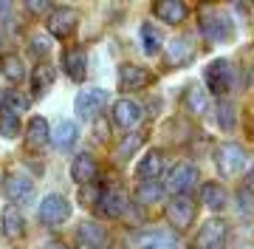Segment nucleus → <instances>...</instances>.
Masks as SVG:
<instances>
[{
  "mask_svg": "<svg viewBox=\"0 0 254 249\" xmlns=\"http://www.w3.org/2000/svg\"><path fill=\"white\" fill-rule=\"evenodd\" d=\"M23 111H28V96L20 91H6L0 96V113H11V116H20Z\"/></svg>",
  "mask_w": 254,
  "mask_h": 249,
  "instance_id": "nucleus-27",
  "label": "nucleus"
},
{
  "mask_svg": "<svg viewBox=\"0 0 254 249\" xmlns=\"http://www.w3.org/2000/svg\"><path fill=\"white\" fill-rule=\"evenodd\" d=\"M76 136H79V130H76V125H73L71 119H60L54 125V130H51V145L60 150H68L76 145Z\"/></svg>",
  "mask_w": 254,
  "mask_h": 249,
  "instance_id": "nucleus-23",
  "label": "nucleus"
},
{
  "mask_svg": "<svg viewBox=\"0 0 254 249\" xmlns=\"http://www.w3.org/2000/svg\"><path fill=\"white\" fill-rule=\"evenodd\" d=\"M51 51V43L46 37H31V54L34 57H46Z\"/></svg>",
  "mask_w": 254,
  "mask_h": 249,
  "instance_id": "nucleus-35",
  "label": "nucleus"
},
{
  "mask_svg": "<svg viewBox=\"0 0 254 249\" xmlns=\"http://www.w3.org/2000/svg\"><path fill=\"white\" fill-rule=\"evenodd\" d=\"M153 14L158 20H164L167 26H178V23L187 20V3H181V0H158V3H153Z\"/></svg>",
  "mask_w": 254,
  "mask_h": 249,
  "instance_id": "nucleus-18",
  "label": "nucleus"
},
{
  "mask_svg": "<svg viewBox=\"0 0 254 249\" xmlns=\"http://www.w3.org/2000/svg\"><path fill=\"white\" fill-rule=\"evenodd\" d=\"M192 57H195V48H192V43L187 37L167 43V65L170 68H184L187 63H192Z\"/></svg>",
  "mask_w": 254,
  "mask_h": 249,
  "instance_id": "nucleus-22",
  "label": "nucleus"
},
{
  "mask_svg": "<svg viewBox=\"0 0 254 249\" xmlns=\"http://www.w3.org/2000/svg\"><path fill=\"white\" fill-rule=\"evenodd\" d=\"M226 238H229V224L220 221V218H212V221H206L198 230L195 249H223Z\"/></svg>",
  "mask_w": 254,
  "mask_h": 249,
  "instance_id": "nucleus-8",
  "label": "nucleus"
},
{
  "mask_svg": "<svg viewBox=\"0 0 254 249\" xmlns=\"http://www.w3.org/2000/svg\"><path fill=\"white\" fill-rule=\"evenodd\" d=\"M200 201L206 204L209 210H223L229 204V193H226V187H220L218 181H206V184L200 187Z\"/></svg>",
  "mask_w": 254,
  "mask_h": 249,
  "instance_id": "nucleus-24",
  "label": "nucleus"
},
{
  "mask_svg": "<svg viewBox=\"0 0 254 249\" xmlns=\"http://www.w3.org/2000/svg\"><path fill=\"white\" fill-rule=\"evenodd\" d=\"M161 195H164V187L158 184V181H141L136 190V201L138 204H155V201H161Z\"/></svg>",
  "mask_w": 254,
  "mask_h": 249,
  "instance_id": "nucleus-31",
  "label": "nucleus"
},
{
  "mask_svg": "<svg viewBox=\"0 0 254 249\" xmlns=\"http://www.w3.org/2000/svg\"><path fill=\"white\" fill-rule=\"evenodd\" d=\"M113 122H116L119 128H125V130H130V128H136L138 122H141V105L138 102H133V99H119L116 105H113Z\"/></svg>",
  "mask_w": 254,
  "mask_h": 249,
  "instance_id": "nucleus-17",
  "label": "nucleus"
},
{
  "mask_svg": "<svg viewBox=\"0 0 254 249\" xmlns=\"http://www.w3.org/2000/svg\"><path fill=\"white\" fill-rule=\"evenodd\" d=\"M200 34L209 40V43H229L235 37V28H232V20L220 11H203L200 17Z\"/></svg>",
  "mask_w": 254,
  "mask_h": 249,
  "instance_id": "nucleus-6",
  "label": "nucleus"
},
{
  "mask_svg": "<svg viewBox=\"0 0 254 249\" xmlns=\"http://www.w3.org/2000/svg\"><path fill=\"white\" fill-rule=\"evenodd\" d=\"M0 232L9 241H20L26 235V218H23V212H20L14 204H9V207L3 210V215H0Z\"/></svg>",
  "mask_w": 254,
  "mask_h": 249,
  "instance_id": "nucleus-16",
  "label": "nucleus"
},
{
  "mask_svg": "<svg viewBox=\"0 0 254 249\" xmlns=\"http://www.w3.org/2000/svg\"><path fill=\"white\" fill-rule=\"evenodd\" d=\"M198 167L190 165V162H181L170 173V190L175 195H190V190H195V184H198Z\"/></svg>",
  "mask_w": 254,
  "mask_h": 249,
  "instance_id": "nucleus-10",
  "label": "nucleus"
},
{
  "mask_svg": "<svg viewBox=\"0 0 254 249\" xmlns=\"http://www.w3.org/2000/svg\"><path fill=\"white\" fill-rule=\"evenodd\" d=\"M161 46H164L161 31H158L155 26H150V23H144V26H141V48H144V54L155 57L158 51H161Z\"/></svg>",
  "mask_w": 254,
  "mask_h": 249,
  "instance_id": "nucleus-29",
  "label": "nucleus"
},
{
  "mask_svg": "<svg viewBox=\"0 0 254 249\" xmlns=\"http://www.w3.org/2000/svg\"><path fill=\"white\" fill-rule=\"evenodd\" d=\"M164 170V156L161 150H150L147 156H141V162L136 165V178L138 184L141 181H158V175Z\"/></svg>",
  "mask_w": 254,
  "mask_h": 249,
  "instance_id": "nucleus-20",
  "label": "nucleus"
},
{
  "mask_svg": "<svg viewBox=\"0 0 254 249\" xmlns=\"http://www.w3.org/2000/svg\"><path fill=\"white\" fill-rule=\"evenodd\" d=\"M105 227L96 221H82L76 227V249H105Z\"/></svg>",
  "mask_w": 254,
  "mask_h": 249,
  "instance_id": "nucleus-13",
  "label": "nucleus"
},
{
  "mask_svg": "<svg viewBox=\"0 0 254 249\" xmlns=\"http://www.w3.org/2000/svg\"><path fill=\"white\" fill-rule=\"evenodd\" d=\"M0 74L6 77L9 83H23V77H26V65L20 60L17 54H3L0 57Z\"/></svg>",
  "mask_w": 254,
  "mask_h": 249,
  "instance_id": "nucleus-26",
  "label": "nucleus"
},
{
  "mask_svg": "<svg viewBox=\"0 0 254 249\" xmlns=\"http://www.w3.org/2000/svg\"><path fill=\"white\" fill-rule=\"evenodd\" d=\"M3 193L6 198L14 204H26L34 198V181L23 173H9L6 175V181H3Z\"/></svg>",
  "mask_w": 254,
  "mask_h": 249,
  "instance_id": "nucleus-9",
  "label": "nucleus"
},
{
  "mask_svg": "<svg viewBox=\"0 0 254 249\" xmlns=\"http://www.w3.org/2000/svg\"><path fill=\"white\" fill-rule=\"evenodd\" d=\"M108 91L105 88H82L76 93V99H73V111L76 116L85 122H91L99 116V111H105V105H108Z\"/></svg>",
  "mask_w": 254,
  "mask_h": 249,
  "instance_id": "nucleus-5",
  "label": "nucleus"
},
{
  "mask_svg": "<svg viewBox=\"0 0 254 249\" xmlns=\"http://www.w3.org/2000/svg\"><path fill=\"white\" fill-rule=\"evenodd\" d=\"M63 71L71 77L73 83H82L88 74V54L82 48H68L63 54Z\"/></svg>",
  "mask_w": 254,
  "mask_h": 249,
  "instance_id": "nucleus-19",
  "label": "nucleus"
},
{
  "mask_svg": "<svg viewBox=\"0 0 254 249\" xmlns=\"http://www.w3.org/2000/svg\"><path fill=\"white\" fill-rule=\"evenodd\" d=\"M119 88L122 91H141V88H147V85L153 83V74L147 71V68H141V65H119Z\"/></svg>",
  "mask_w": 254,
  "mask_h": 249,
  "instance_id": "nucleus-11",
  "label": "nucleus"
},
{
  "mask_svg": "<svg viewBox=\"0 0 254 249\" xmlns=\"http://www.w3.org/2000/svg\"><path fill=\"white\" fill-rule=\"evenodd\" d=\"M130 207L127 201V193L125 190H119V187H108V190H102V198H99V210L102 215H108V218H122Z\"/></svg>",
  "mask_w": 254,
  "mask_h": 249,
  "instance_id": "nucleus-14",
  "label": "nucleus"
},
{
  "mask_svg": "<svg viewBox=\"0 0 254 249\" xmlns=\"http://www.w3.org/2000/svg\"><path fill=\"white\" fill-rule=\"evenodd\" d=\"M23 133V125H20V116H11V113H0V136L14 139Z\"/></svg>",
  "mask_w": 254,
  "mask_h": 249,
  "instance_id": "nucleus-33",
  "label": "nucleus"
},
{
  "mask_svg": "<svg viewBox=\"0 0 254 249\" xmlns=\"http://www.w3.org/2000/svg\"><path fill=\"white\" fill-rule=\"evenodd\" d=\"M108 133H110V128H108V122H102V119H96V139H99V142H105V139H108Z\"/></svg>",
  "mask_w": 254,
  "mask_h": 249,
  "instance_id": "nucleus-37",
  "label": "nucleus"
},
{
  "mask_svg": "<svg viewBox=\"0 0 254 249\" xmlns=\"http://www.w3.org/2000/svg\"><path fill=\"white\" fill-rule=\"evenodd\" d=\"M215 165H218L220 175L232 178V175H237L249 165V153L240 145H235V142H226V145H218V150H215Z\"/></svg>",
  "mask_w": 254,
  "mask_h": 249,
  "instance_id": "nucleus-4",
  "label": "nucleus"
},
{
  "mask_svg": "<svg viewBox=\"0 0 254 249\" xmlns=\"http://www.w3.org/2000/svg\"><path fill=\"white\" fill-rule=\"evenodd\" d=\"M26 9L34 11V14H40V11H48V14H51V9H54V6H51V3H26Z\"/></svg>",
  "mask_w": 254,
  "mask_h": 249,
  "instance_id": "nucleus-36",
  "label": "nucleus"
},
{
  "mask_svg": "<svg viewBox=\"0 0 254 249\" xmlns=\"http://www.w3.org/2000/svg\"><path fill=\"white\" fill-rule=\"evenodd\" d=\"M46 26H48V31H51V37L68 40L73 31H76V26H79V14L73 9H68V6H60V9H51Z\"/></svg>",
  "mask_w": 254,
  "mask_h": 249,
  "instance_id": "nucleus-7",
  "label": "nucleus"
},
{
  "mask_svg": "<svg viewBox=\"0 0 254 249\" xmlns=\"http://www.w3.org/2000/svg\"><path fill=\"white\" fill-rule=\"evenodd\" d=\"M48 142H51V128H48V122L43 119V116H34V119L26 125V148L40 150V148H46Z\"/></svg>",
  "mask_w": 254,
  "mask_h": 249,
  "instance_id": "nucleus-21",
  "label": "nucleus"
},
{
  "mask_svg": "<svg viewBox=\"0 0 254 249\" xmlns=\"http://www.w3.org/2000/svg\"><path fill=\"white\" fill-rule=\"evenodd\" d=\"M102 198V190L99 187H93V184H85V187H79V201L82 204H88V207H93V204Z\"/></svg>",
  "mask_w": 254,
  "mask_h": 249,
  "instance_id": "nucleus-34",
  "label": "nucleus"
},
{
  "mask_svg": "<svg viewBox=\"0 0 254 249\" xmlns=\"http://www.w3.org/2000/svg\"><path fill=\"white\" fill-rule=\"evenodd\" d=\"M181 102H184V108L190 113H195V116H200V113L206 111V93H203V88H198V85H187Z\"/></svg>",
  "mask_w": 254,
  "mask_h": 249,
  "instance_id": "nucleus-28",
  "label": "nucleus"
},
{
  "mask_svg": "<svg viewBox=\"0 0 254 249\" xmlns=\"http://www.w3.org/2000/svg\"><path fill=\"white\" fill-rule=\"evenodd\" d=\"M218 125L223 130H235V125H237V111H235V105H232L229 99L218 102Z\"/></svg>",
  "mask_w": 254,
  "mask_h": 249,
  "instance_id": "nucleus-32",
  "label": "nucleus"
},
{
  "mask_svg": "<svg viewBox=\"0 0 254 249\" xmlns=\"http://www.w3.org/2000/svg\"><path fill=\"white\" fill-rule=\"evenodd\" d=\"M71 178L79 187L93 184V181L99 178V165H96V159H93L91 153H79V156H73V162H71Z\"/></svg>",
  "mask_w": 254,
  "mask_h": 249,
  "instance_id": "nucleus-12",
  "label": "nucleus"
},
{
  "mask_svg": "<svg viewBox=\"0 0 254 249\" xmlns=\"http://www.w3.org/2000/svg\"><path fill=\"white\" fill-rule=\"evenodd\" d=\"M141 145H144V133H141V130H138V133H127V136L116 145V159H119V162L133 159V153H136Z\"/></svg>",
  "mask_w": 254,
  "mask_h": 249,
  "instance_id": "nucleus-30",
  "label": "nucleus"
},
{
  "mask_svg": "<svg viewBox=\"0 0 254 249\" xmlns=\"http://www.w3.org/2000/svg\"><path fill=\"white\" fill-rule=\"evenodd\" d=\"M46 249H68V247H65V244H48Z\"/></svg>",
  "mask_w": 254,
  "mask_h": 249,
  "instance_id": "nucleus-40",
  "label": "nucleus"
},
{
  "mask_svg": "<svg viewBox=\"0 0 254 249\" xmlns=\"http://www.w3.org/2000/svg\"><path fill=\"white\" fill-rule=\"evenodd\" d=\"M203 83L215 96H226L235 88V65L229 60H212L203 71Z\"/></svg>",
  "mask_w": 254,
  "mask_h": 249,
  "instance_id": "nucleus-1",
  "label": "nucleus"
},
{
  "mask_svg": "<svg viewBox=\"0 0 254 249\" xmlns=\"http://www.w3.org/2000/svg\"><path fill=\"white\" fill-rule=\"evenodd\" d=\"M37 218L46 227H60L63 221L71 218V201L63 193H48L37 207Z\"/></svg>",
  "mask_w": 254,
  "mask_h": 249,
  "instance_id": "nucleus-3",
  "label": "nucleus"
},
{
  "mask_svg": "<svg viewBox=\"0 0 254 249\" xmlns=\"http://www.w3.org/2000/svg\"><path fill=\"white\" fill-rule=\"evenodd\" d=\"M198 218V204L190 195H173L167 204V221L173 224L175 232H187Z\"/></svg>",
  "mask_w": 254,
  "mask_h": 249,
  "instance_id": "nucleus-2",
  "label": "nucleus"
},
{
  "mask_svg": "<svg viewBox=\"0 0 254 249\" xmlns=\"http://www.w3.org/2000/svg\"><path fill=\"white\" fill-rule=\"evenodd\" d=\"M243 190L254 195V165H252V170H249V173H246V178H243Z\"/></svg>",
  "mask_w": 254,
  "mask_h": 249,
  "instance_id": "nucleus-38",
  "label": "nucleus"
},
{
  "mask_svg": "<svg viewBox=\"0 0 254 249\" xmlns=\"http://www.w3.org/2000/svg\"><path fill=\"white\" fill-rule=\"evenodd\" d=\"M54 80H57V68L51 63H40L34 68V74H31V85H34V93L37 96H43V93L54 85Z\"/></svg>",
  "mask_w": 254,
  "mask_h": 249,
  "instance_id": "nucleus-25",
  "label": "nucleus"
},
{
  "mask_svg": "<svg viewBox=\"0 0 254 249\" xmlns=\"http://www.w3.org/2000/svg\"><path fill=\"white\" fill-rule=\"evenodd\" d=\"M246 130H249V136L254 139V116H249V125H246Z\"/></svg>",
  "mask_w": 254,
  "mask_h": 249,
  "instance_id": "nucleus-39",
  "label": "nucleus"
},
{
  "mask_svg": "<svg viewBox=\"0 0 254 249\" xmlns=\"http://www.w3.org/2000/svg\"><path fill=\"white\" fill-rule=\"evenodd\" d=\"M133 241L141 249H170L175 247V232L173 230H138L133 235Z\"/></svg>",
  "mask_w": 254,
  "mask_h": 249,
  "instance_id": "nucleus-15",
  "label": "nucleus"
}]
</instances>
